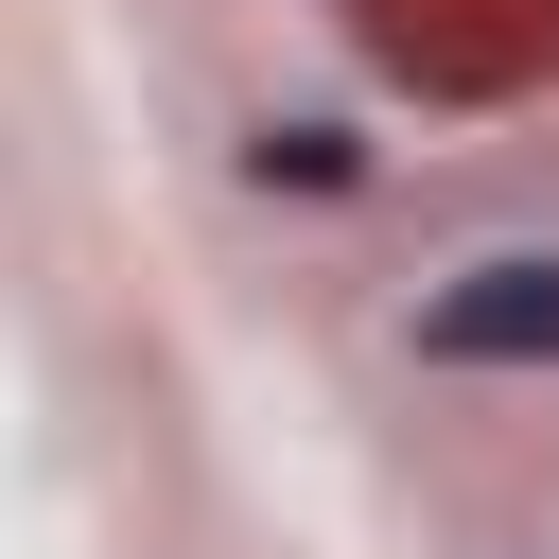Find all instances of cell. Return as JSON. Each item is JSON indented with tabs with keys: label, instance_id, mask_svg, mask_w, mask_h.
<instances>
[{
	"label": "cell",
	"instance_id": "cell-1",
	"mask_svg": "<svg viewBox=\"0 0 559 559\" xmlns=\"http://www.w3.org/2000/svg\"><path fill=\"white\" fill-rule=\"evenodd\" d=\"M419 349H454V367H524V349H559V262H472V280L419 314Z\"/></svg>",
	"mask_w": 559,
	"mask_h": 559
}]
</instances>
